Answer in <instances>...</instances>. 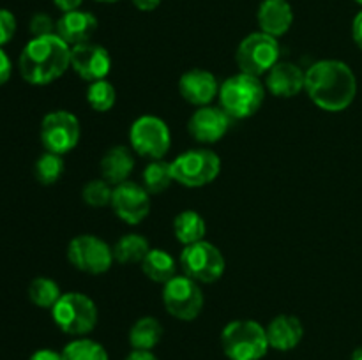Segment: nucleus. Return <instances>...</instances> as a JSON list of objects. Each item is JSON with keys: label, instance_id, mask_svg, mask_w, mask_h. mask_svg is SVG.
I'll list each match as a JSON object with an SVG mask.
<instances>
[{"label": "nucleus", "instance_id": "obj_23", "mask_svg": "<svg viewBox=\"0 0 362 360\" xmlns=\"http://www.w3.org/2000/svg\"><path fill=\"white\" fill-rule=\"evenodd\" d=\"M173 233L182 246H191V244L205 240L207 226H205L204 217L198 212L182 210L173 219Z\"/></svg>", "mask_w": 362, "mask_h": 360}, {"label": "nucleus", "instance_id": "obj_16", "mask_svg": "<svg viewBox=\"0 0 362 360\" xmlns=\"http://www.w3.org/2000/svg\"><path fill=\"white\" fill-rule=\"evenodd\" d=\"M179 92L184 101L202 108V106H209L218 97L219 83L211 71L194 67L180 76Z\"/></svg>", "mask_w": 362, "mask_h": 360}, {"label": "nucleus", "instance_id": "obj_21", "mask_svg": "<svg viewBox=\"0 0 362 360\" xmlns=\"http://www.w3.org/2000/svg\"><path fill=\"white\" fill-rule=\"evenodd\" d=\"M99 166H101V179H105L110 186L115 187L129 180L134 169V159L129 148L117 145V147L108 148L105 152Z\"/></svg>", "mask_w": 362, "mask_h": 360}, {"label": "nucleus", "instance_id": "obj_38", "mask_svg": "<svg viewBox=\"0 0 362 360\" xmlns=\"http://www.w3.org/2000/svg\"><path fill=\"white\" fill-rule=\"evenodd\" d=\"M126 360H159L152 352H141V349H133Z\"/></svg>", "mask_w": 362, "mask_h": 360}, {"label": "nucleus", "instance_id": "obj_41", "mask_svg": "<svg viewBox=\"0 0 362 360\" xmlns=\"http://www.w3.org/2000/svg\"><path fill=\"white\" fill-rule=\"evenodd\" d=\"M98 2H105V4H112V2H119V0H98Z\"/></svg>", "mask_w": 362, "mask_h": 360}, {"label": "nucleus", "instance_id": "obj_17", "mask_svg": "<svg viewBox=\"0 0 362 360\" xmlns=\"http://www.w3.org/2000/svg\"><path fill=\"white\" fill-rule=\"evenodd\" d=\"M265 87L276 97H296L306 87V73L297 64L279 60L267 73Z\"/></svg>", "mask_w": 362, "mask_h": 360}, {"label": "nucleus", "instance_id": "obj_5", "mask_svg": "<svg viewBox=\"0 0 362 360\" xmlns=\"http://www.w3.org/2000/svg\"><path fill=\"white\" fill-rule=\"evenodd\" d=\"M52 318L57 327L73 337H85L95 328L99 320L98 306L90 296L80 292L62 293L52 307Z\"/></svg>", "mask_w": 362, "mask_h": 360}, {"label": "nucleus", "instance_id": "obj_34", "mask_svg": "<svg viewBox=\"0 0 362 360\" xmlns=\"http://www.w3.org/2000/svg\"><path fill=\"white\" fill-rule=\"evenodd\" d=\"M11 74H13V62H11L9 55L0 48V87L9 81Z\"/></svg>", "mask_w": 362, "mask_h": 360}, {"label": "nucleus", "instance_id": "obj_20", "mask_svg": "<svg viewBox=\"0 0 362 360\" xmlns=\"http://www.w3.org/2000/svg\"><path fill=\"white\" fill-rule=\"evenodd\" d=\"M293 23V11L288 0H264L258 7L260 30L272 37H281Z\"/></svg>", "mask_w": 362, "mask_h": 360}, {"label": "nucleus", "instance_id": "obj_25", "mask_svg": "<svg viewBox=\"0 0 362 360\" xmlns=\"http://www.w3.org/2000/svg\"><path fill=\"white\" fill-rule=\"evenodd\" d=\"M148 251H151V246L144 235L127 233V235L120 236L113 246V258L122 265L141 263Z\"/></svg>", "mask_w": 362, "mask_h": 360}, {"label": "nucleus", "instance_id": "obj_42", "mask_svg": "<svg viewBox=\"0 0 362 360\" xmlns=\"http://www.w3.org/2000/svg\"><path fill=\"white\" fill-rule=\"evenodd\" d=\"M356 2H357V4H361V6H362V0H356Z\"/></svg>", "mask_w": 362, "mask_h": 360}, {"label": "nucleus", "instance_id": "obj_31", "mask_svg": "<svg viewBox=\"0 0 362 360\" xmlns=\"http://www.w3.org/2000/svg\"><path fill=\"white\" fill-rule=\"evenodd\" d=\"M112 194L113 186H110L105 179H94L88 180L83 186V189H81V200H83L88 207L99 208L112 203Z\"/></svg>", "mask_w": 362, "mask_h": 360}, {"label": "nucleus", "instance_id": "obj_6", "mask_svg": "<svg viewBox=\"0 0 362 360\" xmlns=\"http://www.w3.org/2000/svg\"><path fill=\"white\" fill-rule=\"evenodd\" d=\"M172 166L173 182L184 187H204L218 179L221 172V159L207 148H193L177 155Z\"/></svg>", "mask_w": 362, "mask_h": 360}, {"label": "nucleus", "instance_id": "obj_30", "mask_svg": "<svg viewBox=\"0 0 362 360\" xmlns=\"http://www.w3.org/2000/svg\"><path fill=\"white\" fill-rule=\"evenodd\" d=\"M117 90L108 80L92 81L87 88V102L92 109L99 113L110 112L115 106Z\"/></svg>", "mask_w": 362, "mask_h": 360}, {"label": "nucleus", "instance_id": "obj_2", "mask_svg": "<svg viewBox=\"0 0 362 360\" xmlns=\"http://www.w3.org/2000/svg\"><path fill=\"white\" fill-rule=\"evenodd\" d=\"M71 67V46L57 34L32 37L23 46L18 59V69L23 81L34 87H45L66 74Z\"/></svg>", "mask_w": 362, "mask_h": 360}, {"label": "nucleus", "instance_id": "obj_3", "mask_svg": "<svg viewBox=\"0 0 362 360\" xmlns=\"http://www.w3.org/2000/svg\"><path fill=\"white\" fill-rule=\"evenodd\" d=\"M265 88L260 78L240 71L219 85V106L232 120L250 119L264 104Z\"/></svg>", "mask_w": 362, "mask_h": 360}, {"label": "nucleus", "instance_id": "obj_40", "mask_svg": "<svg viewBox=\"0 0 362 360\" xmlns=\"http://www.w3.org/2000/svg\"><path fill=\"white\" fill-rule=\"evenodd\" d=\"M350 360H362V346H359V348L354 349L352 356H350Z\"/></svg>", "mask_w": 362, "mask_h": 360}, {"label": "nucleus", "instance_id": "obj_39", "mask_svg": "<svg viewBox=\"0 0 362 360\" xmlns=\"http://www.w3.org/2000/svg\"><path fill=\"white\" fill-rule=\"evenodd\" d=\"M131 2L140 11H154L161 4V0H131Z\"/></svg>", "mask_w": 362, "mask_h": 360}, {"label": "nucleus", "instance_id": "obj_27", "mask_svg": "<svg viewBox=\"0 0 362 360\" xmlns=\"http://www.w3.org/2000/svg\"><path fill=\"white\" fill-rule=\"evenodd\" d=\"M141 180H144L141 186L148 191V194L163 193L173 182L172 166H170V162L163 161V159L151 161L145 166L144 173H141Z\"/></svg>", "mask_w": 362, "mask_h": 360}, {"label": "nucleus", "instance_id": "obj_24", "mask_svg": "<svg viewBox=\"0 0 362 360\" xmlns=\"http://www.w3.org/2000/svg\"><path fill=\"white\" fill-rule=\"evenodd\" d=\"M140 265L144 274L152 282H159V284H165L177 275L175 260L165 249H151Z\"/></svg>", "mask_w": 362, "mask_h": 360}, {"label": "nucleus", "instance_id": "obj_7", "mask_svg": "<svg viewBox=\"0 0 362 360\" xmlns=\"http://www.w3.org/2000/svg\"><path fill=\"white\" fill-rule=\"evenodd\" d=\"M131 148L151 161L163 159L172 147L168 124L156 115H141L129 127Z\"/></svg>", "mask_w": 362, "mask_h": 360}, {"label": "nucleus", "instance_id": "obj_11", "mask_svg": "<svg viewBox=\"0 0 362 360\" xmlns=\"http://www.w3.org/2000/svg\"><path fill=\"white\" fill-rule=\"evenodd\" d=\"M180 265L187 277L197 282H216L225 274L226 260L221 251L207 240H200L191 246H184L180 253Z\"/></svg>", "mask_w": 362, "mask_h": 360}, {"label": "nucleus", "instance_id": "obj_8", "mask_svg": "<svg viewBox=\"0 0 362 360\" xmlns=\"http://www.w3.org/2000/svg\"><path fill=\"white\" fill-rule=\"evenodd\" d=\"M163 304L170 316L180 321H193L204 309L200 282L186 274L175 275L163 284Z\"/></svg>", "mask_w": 362, "mask_h": 360}, {"label": "nucleus", "instance_id": "obj_37", "mask_svg": "<svg viewBox=\"0 0 362 360\" xmlns=\"http://www.w3.org/2000/svg\"><path fill=\"white\" fill-rule=\"evenodd\" d=\"M53 4H55L62 13H69V11L80 9L83 0H53Z\"/></svg>", "mask_w": 362, "mask_h": 360}, {"label": "nucleus", "instance_id": "obj_12", "mask_svg": "<svg viewBox=\"0 0 362 360\" xmlns=\"http://www.w3.org/2000/svg\"><path fill=\"white\" fill-rule=\"evenodd\" d=\"M67 260L76 270L99 275L112 268L115 258H113V247H110L105 240L99 239L98 235L85 233V235L74 236L69 242Z\"/></svg>", "mask_w": 362, "mask_h": 360}, {"label": "nucleus", "instance_id": "obj_36", "mask_svg": "<svg viewBox=\"0 0 362 360\" xmlns=\"http://www.w3.org/2000/svg\"><path fill=\"white\" fill-rule=\"evenodd\" d=\"M352 37H354V42L357 44V48L362 52V11H359V13H357V16L354 18Z\"/></svg>", "mask_w": 362, "mask_h": 360}, {"label": "nucleus", "instance_id": "obj_14", "mask_svg": "<svg viewBox=\"0 0 362 360\" xmlns=\"http://www.w3.org/2000/svg\"><path fill=\"white\" fill-rule=\"evenodd\" d=\"M71 67L88 83L106 80L112 71V56L105 46L88 41L71 48Z\"/></svg>", "mask_w": 362, "mask_h": 360}, {"label": "nucleus", "instance_id": "obj_26", "mask_svg": "<svg viewBox=\"0 0 362 360\" xmlns=\"http://www.w3.org/2000/svg\"><path fill=\"white\" fill-rule=\"evenodd\" d=\"M64 360H110L101 342L88 337H74L62 348Z\"/></svg>", "mask_w": 362, "mask_h": 360}, {"label": "nucleus", "instance_id": "obj_1", "mask_svg": "<svg viewBox=\"0 0 362 360\" xmlns=\"http://www.w3.org/2000/svg\"><path fill=\"white\" fill-rule=\"evenodd\" d=\"M304 90L324 112H345L357 95L356 73L343 60H318L306 71Z\"/></svg>", "mask_w": 362, "mask_h": 360}, {"label": "nucleus", "instance_id": "obj_32", "mask_svg": "<svg viewBox=\"0 0 362 360\" xmlns=\"http://www.w3.org/2000/svg\"><path fill=\"white\" fill-rule=\"evenodd\" d=\"M16 16L9 9L0 7V48H4L7 42H11V39L16 34Z\"/></svg>", "mask_w": 362, "mask_h": 360}, {"label": "nucleus", "instance_id": "obj_19", "mask_svg": "<svg viewBox=\"0 0 362 360\" xmlns=\"http://www.w3.org/2000/svg\"><path fill=\"white\" fill-rule=\"evenodd\" d=\"M304 337V327L300 320L292 314H279L267 325L269 346L278 352H290L297 348Z\"/></svg>", "mask_w": 362, "mask_h": 360}, {"label": "nucleus", "instance_id": "obj_4", "mask_svg": "<svg viewBox=\"0 0 362 360\" xmlns=\"http://www.w3.org/2000/svg\"><path fill=\"white\" fill-rule=\"evenodd\" d=\"M221 348L230 360H262L269 352L267 328L255 320H233L223 328Z\"/></svg>", "mask_w": 362, "mask_h": 360}, {"label": "nucleus", "instance_id": "obj_9", "mask_svg": "<svg viewBox=\"0 0 362 360\" xmlns=\"http://www.w3.org/2000/svg\"><path fill=\"white\" fill-rule=\"evenodd\" d=\"M279 42L265 32H253L240 41L235 59L243 73L260 78L279 62Z\"/></svg>", "mask_w": 362, "mask_h": 360}, {"label": "nucleus", "instance_id": "obj_13", "mask_svg": "<svg viewBox=\"0 0 362 360\" xmlns=\"http://www.w3.org/2000/svg\"><path fill=\"white\" fill-rule=\"evenodd\" d=\"M112 208L127 224H140L151 212V194L144 186L127 180L113 187Z\"/></svg>", "mask_w": 362, "mask_h": 360}, {"label": "nucleus", "instance_id": "obj_10", "mask_svg": "<svg viewBox=\"0 0 362 360\" xmlns=\"http://www.w3.org/2000/svg\"><path fill=\"white\" fill-rule=\"evenodd\" d=\"M41 143L46 152L66 155L76 148L81 136L80 120L67 109H55L42 116L41 120Z\"/></svg>", "mask_w": 362, "mask_h": 360}, {"label": "nucleus", "instance_id": "obj_33", "mask_svg": "<svg viewBox=\"0 0 362 360\" xmlns=\"http://www.w3.org/2000/svg\"><path fill=\"white\" fill-rule=\"evenodd\" d=\"M57 23L52 20V16L45 13H37L30 20V34L32 37H42V35L55 34Z\"/></svg>", "mask_w": 362, "mask_h": 360}, {"label": "nucleus", "instance_id": "obj_35", "mask_svg": "<svg viewBox=\"0 0 362 360\" xmlns=\"http://www.w3.org/2000/svg\"><path fill=\"white\" fill-rule=\"evenodd\" d=\"M28 360H64L62 352H55L52 348H39L28 356Z\"/></svg>", "mask_w": 362, "mask_h": 360}, {"label": "nucleus", "instance_id": "obj_18", "mask_svg": "<svg viewBox=\"0 0 362 360\" xmlns=\"http://www.w3.org/2000/svg\"><path fill=\"white\" fill-rule=\"evenodd\" d=\"M95 30H98V18L92 13H88V11L76 9L64 13L57 20L55 34L73 48V46L90 41Z\"/></svg>", "mask_w": 362, "mask_h": 360}, {"label": "nucleus", "instance_id": "obj_22", "mask_svg": "<svg viewBox=\"0 0 362 360\" xmlns=\"http://www.w3.org/2000/svg\"><path fill=\"white\" fill-rule=\"evenodd\" d=\"M163 337V325L158 318L144 316L133 323L129 330V344L133 349L152 352Z\"/></svg>", "mask_w": 362, "mask_h": 360}, {"label": "nucleus", "instance_id": "obj_15", "mask_svg": "<svg viewBox=\"0 0 362 360\" xmlns=\"http://www.w3.org/2000/svg\"><path fill=\"white\" fill-rule=\"evenodd\" d=\"M232 119L221 106H202L191 115L187 131L200 143H216L228 133Z\"/></svg>", "mask_w": 362, "mask_h": 360}, {"label": "nucleus", "instance_id": "obj_29", "mask_svg": "<svg viewBox=\"0 0 362 360\" xmlns=\"http://www.w3.org/2000/svg\"><path fill=\"white\" fill-rule=\"evenodd\" d=\"M35 180L42 186H53L64 175V159L62 155L53 154V152H45L37 157L34 164Z\"/></svg>", "mask_w": 362, "mask_h": 360}, {"label": "nucleus", "instance_id": "obj_28", "mask_svg": "<svg viewBox=\"0 0 362 360\" xmlns=\"http://www.w3.org/2000/svg\"><path fill=\"white\" fill-rule=\"evenodd\" d=\"M27 293L30 302L35 307H41V309H52L57 304V300L62 296L60 286L52 277H45V275L32 279Z\"/></svg>", "mask_w": 362, "mask_h": 360}]
</instances>
